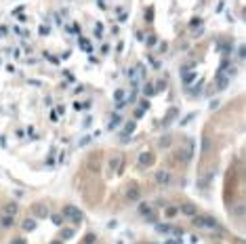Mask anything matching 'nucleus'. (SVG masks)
I'll list each match as a JSON object with an SVG mask.
<instances>
[{
	"instance_id": "f257e3e1",
	"label": "nucleus",
	"mask_w": 246,
	"mask_h": 244,
	"mask_svg": "<svg viewBox=\"0 0 246 244\" xmlns=\"http://www.w3.org/2000/svg\"><path fill=\"white\" fill-rule=\"evenodd\" d=\"M194 225H196V227H208V230H219L221 231V225H219L217 219L206 217V215H200V217L194 215Z\"/></svg>"
},
{
	"instance_id": "f03ea898",
	"label": "nucleus",
	"mask_w": 246,
	"mask_h": 244,
	"mask_svg": "<svg viewBox=\"0 0 246 244\" xmlns=\"http://www.w3.org/2000/svg\"><path fill=\"white\" fill-rule=\"evenodd\" d=\"M61 215H63L67 221H72V223H82V221H84V215H82V210L76 209V206H65V209L61 210Z\"/></svg>"
},
{
	"instance_id": "7ed1b4c3",
	"label": "nucleus",
	"mask_w": 246,
	"mask_h": 244,
	"mask_svg": "<svg viewBox=\"0 0 246 244\" xmlns=\"http://www.w3.org/2000/svg\"><path fill=\"white\" fill-rule=\"evenodd\" d=\"M170 173H166V171H158L156 173V181H158V185H168L170 183Z\"/></svg>"
},
{
	"instance_id": "20e7f679",
	"label": "nucleus",
	"mask_w": 246,
	"mask_h": 244,
	"mask_svg": "<svg viewBox=\"0 0 246 244\" xmlns=\"http://www.w3.org/2000/svg\"><path fill=\"white\" fill-rule=\"evenodd\" d=\"M149 164H154V154L143 152L139 156V166H149Z\"/></svg>"
},
{
	"instance_id": "39448f33",
	"label": "nucleus",
	"mask_w": 246,
	"mask_h": 244,
	"mask_svg": "<svg viewBox=\"0 0 246 244\" xmlns=\"http://www.w3.org/2000/svg\"><path fill=\"white\" fill-rule=\"evenodd\" d=\"M181 213H183V215H187V217H194V215H196V206L187 202V204H183V206H181Z\"/></svg>"
},
{
	"instance_id": "423d86ee",
	"label": "nucleus",
	"mask_w": 246,
	"mask_h": 244,
	"mask_svg": "<svg viewBox=\"0 0 246 244\" xmlns=\"http://www.w3.org/2000/svg\"><path fill=\"white\" fill-rule=\"evenodd\" d=\"M23 230L25 231H34L36 230V221L34 219H25V221H23Z\"/></svg>"
},
{
	"instance_id": "0eeeda50",
	"label": "nucleus",
	"mask_w": 246,
	"mask_h": 244,
	"mask_svg": "<svg viewBox=\"0 0 246 244\" xmlns=\"http://www.w3.org/2000/svg\"><path fill=\"white\" fill-rule=\"evenodd\" d=\"M4 213L11 215V217H15L17 215V204H7V206H4Z\"/></svg>"
},
{
	"instance_id": "6e6552de",
	"label": "nucleus",
	"mask_w": 246,
	"mask_h": 244,
	"mask_svg": "<svg viewBox=\"0 0 246 244\" xmlns=\"http://www.w3.org/2000/svg\"><path fill=\"white\" fill-rule=\"evenodd\" d=\"M154 225H156V231H158V234H168L170 231V227L164 225V223H154Z\"/></svg>"
},
{
	"instance_id": "1a4fd4ad",
	"label": "nucleus",
	"mask_w": 246,
	"mask_h": 244,
	"mask_svg": "<svg viewBox=\"0 0 246 244\" xmlns=\"http://www.w3.org/2000/svg\"><path fill=\"white\" fill-rule=\"evenodd\" d=\"M120 122H122V118H120V116H114V118L110 120V126H107V128H110V131H114V128H116Z\"/></svg>"
},
{
	"instance_id": "9d476101",
	"label": "nucleus",
	"mask_w": 246,
	"mask_h": 244,
	"mask_svg": "<svg viewBox=\"0 0 246 244\" xmlns=\"http://www.w3.org/2000/svg\"><path fill=\"white\" fill-rule=\"evenodd\" d=\"M0 223H2V227H11V225H13V217H11V215L2 217V221H0Z\"/></svg>"
},
{
	"instance_id": "9b49d317",
	"label": "nucleus",
	"mask_w": 246,
	"mask_h": 244,
	"mask_svg": "<svg viewBox=\"0 0 246 244\" xmlns=\"http://www.w3.org/2000/svg\"><path fill=\"white\" fill-rule=\"evenodd\" d=\"M128 200H135V202H137V200H139V192H137V189H128Z\"/></svg>"
},
{
	"instance_id": "f8f14e48",
	"label": "nucleus",
	"mask_w": 246,
	"mask_h": 244,
	"mask_svg": "<svg viewBox=\"0 0 246 244\" xmlns=\"http://www.w3.org/2000/svg\"><path fill=\"white\" fill-rule=\"evenodd\" d=\"M139 213H141L143 217H145V215H149V213H152V209H149V204H141V206H139Z\"/></svg>"
},
{
	"instance_id": "ddd939ff",
	"label": "nucleus",
	"mask_w": 246,
	"mask_h": 244,
	"mask_svg": "<svg viewBox=\"0 0 246 244\" xmlns=\"http://www.w3.org/2000/svg\"><path fill=\"white\" fill-rule=\"evenodd\" d=\"M80 49H84L86 53H91V44H88V40H84V38H80Z\"/></svg>"
},
{
	"instance_id": "4468645a",
	"label": "nucleus",
	"mask_w": 246,
	"mask_h": 244,
	"mask_svg": "<svg viewBox=\"0 0 246 244\" xmlns=\"http://www.w3.org/2000/svg\"><path fill=\"white\" fill-rule=\"evenodd\" d=\"M72 236H74V230H63L61 231V238H63V240H70Z\"/></svg>"
},
{
	"instance_id": "2eb2a0df",
	"label": "nucleus",
	"mask_w": 246,
	"mask_h": 244,
	"mask_svg": "<svg viewBox=\"0 0 246 244\" xmlns=\"http://www.w3.org/2000/svg\"><path fill=\"white\" fill-rule=\"evenodd\" d=\"M194 78H196V72H190V74H185V76H183V82H191Z\"/></svg>"
},
{
	"instance_id": "dca6fc26",
	"label": "nucleus",
	"mask_w": 246,
	"mask_h": 244,
	"mask_svg": "<svg viewBox=\"0 0 246 244\" xmlns=\"http://www.w3.org/2000/svg\"><path fill=\"white\" fill-rule=\"evenodd\" d=\"M95 242H97V238L93 236V234H88V236L84 238V244H95Z\"/></svg>"
},
{
	"instance_id": "f3484780",
	"label": "nucleus",
	"mask_w": 246,
	"mask_h": 244,
	"mask_svg": "<svg viewBox=\"0 0 246 244\" xmlns=\"http://www.w3.org/2000/svg\"><path fill=\"white\" fill-rule=\"evenodd\" d=\"M135 131V122H128L126 128H124V135H128V133H133Z\"/></svg>"
},
{
	"instance_id": "a211bd4d",
	"label": "nucleus",
	"mask_w": 246,
	"mask_h": 244,
	"mask_svg": "<svg viewBox=\"0 0 246 244\" xmlns=\"http://www.w3.org/2000/svg\"><path fill=\"white\" fill-rule=\"evenodd\" d=\"M51 221H53L55 225H61V217L59 215H51Z\"/></svg>"
},
{
	"instance_id": "6ab92c4d",
	"label": "nucleus",
	"mask_w": 246,
	"mask_h": 244,
	"mask_svg": "<svg viewBox=\"0 0 246 244\" xmlns=\"http://www.w3.org/2000/svg\"><path fill=\"white\" fill-rule=\"evenodd\" d=\"M101 32H103V25L99 23V25H95V36H99L101 38Z\"/></svg>"
},
{
	"instance_id": "aec40b11",
	"label": "nucleus",
	"mask_w": 246,
	"mask_h": 244,
	"mask_svg": "<svg viewBox=\"0 0 246 244\" xmlns=\"http://www.w3.org/2000/svg\"><path fill=\"white\" fill-rule=\"evenodd\" d=\"M143 93H145V95H154V86H152V84H147V86H145V91H143Z\"/></svg>"
},
{
	"instance_id": "412c9836",
	"label": "nucleus",
	"mask_w": 246,
	"mask_h": 244,
	"mask_svg": "<svg viewBox=\"0 0 246 244\" xmlns=\"http://www.w3.org/2000/svg\"><path fill=\"white\" fill-rule=\"evenodd\" d=\"M122 97H124V91H116V93H114V99H118V101H120Z\"/></svg>"
},
{
	"instance_id": "4be33fe9",
	"label": "nucleus",
	"mask_w": 246,
	"mask_h": 244,
	"mask_svg": "<svg viewBox=\"0 0 246 244\" xmlns=\"http://www.w3.org/2000/svg\"><path fill=\"white\" fill-rule=\"evenodd\" d=\"M177 213H179V210H177V209H168V210H166V215H168V217H175Z\"/></svg>"
},
{
	"instance_id": "5701e85b",
	"label": "nucleus",
	"mask_w": 246,
	"mask_h": 244,
	"mask_svg": "<svg viewBox=\"0 0 246 244\" xmlns=\"http://www.w3.org/2000/svg\"><path fill=\"white\" fill-rule=\"evenodd\" d=\"M107 227H110V230H114V227H118V221H110V223H107Z\"/></svg>"
},
{
	"instance_id": "b1692460",
	"label": "nucleus",
	"mask_w": 246,
	"mask_h": 244,
	"mask_svg": "<svg viewBox=\"0 0 246 244\" xmlns=\"http://www.w3.org/2000/svg\"><path fill=\"white\" fill-rule=\"evenodd\" d=\"M49 32H51V30H49V28H44V25H42V28H40V34H42V36H46V34H49Z\"/></svg>"
},
{
	"instance_id": "393cba45",
	"label": "nucleus",
	"mask_w": 246,
	"mask_h": 244,
	"mask_svg": "<svg viewBox=\"0 0 246 244\" xmlns=\"http://www.w3.org/2000/svg\"><path fill=\"white\" fill-rule=\"evenodd\" d=\"M13 244H25V240L23 238H17V240H13Z\"/></svg>"
},
{
	"instance_id": "a878e982",
	"label": "nucleus",
	"mask_w": 246,
	"mask_h": 244,
	"mask_svg": "<svg viewBox=\"0 0 246 244\" xmlns=\"http://www.w3.org/2000/svg\"><path fill=\"white\" fill-rule=\"evenodd\" d=\"M53 244H61V242H59V240H55V242H53Z\"/></svg>"
}]
</instances>
